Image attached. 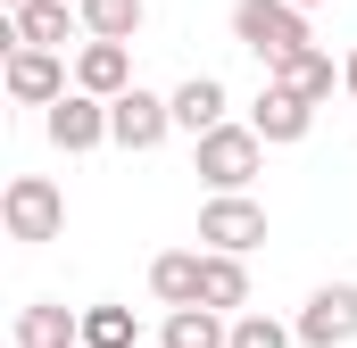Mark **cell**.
I'll return each mask as SVG.
<instances>
[{"mask_svg":"<svg viewBox=\"0 0 357 348\" xmlns=\"http://www.w3.org/2000/svg\"><path fill=\"white\" fill-rule=\"evenodd\" d=\"M233 42H241V50H258L266 67L299 58V50H316L307 8H291V0H233Z\"/></svg>","mask_w":357,"mask_h":348,"instance_id":"6da1fadb","label":"cell"},{"mask_svg":"<svg viewBox=\"0 0 357 348\" xmlns=\"http://www.w3.org/2000/svg\"><path fill=\"white\" fill-rule=\"evenodd\" d=\"M258 158H266V141H258L250 125H216V133L191 150V174H199L216 199H241V191H250V174H258Z\"/></svg>","mask_w":357,"mask_h":348,"instance_id":"7a4b0ae2","label":"cell"},{"mask_svg":"<svg viewBox=\"0 0 357 348\" xmlns=\"http://www.w3.org/2000/svg\"><path fill=\"white\" fill-rule=\"evenodd\" d=\"M0 224H8V241H25V249L59 241V232H67V199H59V182H50V174H17V182L0 191Z\"/></svg>","mask_w":357,"mask_h":348,"instance_id":"3957f363","label":"cell"},{"mask_svg":"<svg viewBox=\"0 0 357 348\" xmlns=\"http://www.w3.org/2000/svg\"><path fill=\"white\" fill-rule=\"evenodd\" d=\"M199 241L216 249V258H250L258 241H266V207L241 191V199H208L199 207Z\"/></svg>","mask_w":357,"mask_h":348,"instance_id":"277c9868","label":"cell"},{"mask_svg":"<svg viewBox=\"0 0 357 348\" xmlns=\"http://www.w3.org/2000/svg\"><path fill=\"white\" fill-rule=\"evenodd\" d=\"M175 133V100H158V91H125V100H108V141L116 150H158Z\"/></svg>","mask_w":357,"mask_h":348,"instance_id":"5b68a950","label":"cell"},{"mask_svg":"<svg viewBox=\"0 0 357 348\" xmlns=\"http://www.w3.org/2000/svg\"><path fill=\"white\" fill-rule=\"evenodd\" d=\"M307 348H341V340H357V282H324L307 307H299V324H291Z\"/></svg>","mask_w":357,"mask_h":348,"instance_id":"8992f818","label":"cell"},{"mask_svg":"<svg viewBox=\"0 0 357 348\" xmlns=\"http://www.w3.org/2000/svg\"><path fill=\"white\" fill-rule=\"evenodd\" d=\"M42 133H50L67 158H84V150H100V141H108V100H91V91H67V100L42 116Z\"/></svg>","mask_w":357,"mask_h":348,"instance_id":"52a82bcc","label":"cell"},{"mask_svg":"<svg viewBox=\"0 0 357 348\" xmlns=\"http://www.w3.org/2000/svg\"><path fill=\"white\" fill-rule=\"evenodd\" d=\"M8 100L59 108V100H67V58H59V50H8Z\"/></svg>","mask_w":357,"mask_h":348,"instance_id":"ba28073f","label":"cell"},{"mask_svg":"<svg viewBox=\"0 0 357 348\" xmlns=\"http://www.w3.org/2000/svg\"><path fill=\"white\" fill-rule=\"evenodd\" d=\"M307 125H316V108H307L299 91H282V84H266L258 108H250V133H258V141H307Z\"/></svg>","mask_w":357,"mask_h":348,"instance_id":"9c48e42d","label":"cell"},{"mask_svg":"<svg viewBox=\"0 0 357 348\" xmlns=\"http://www.w3.org/2000/svg\"><path fill=\"white\" fill-rule=\"evenodd\" d=\"M75 91H91V100H125V91H133V58H125V42H84V58H75Z\"/></svg>","mask_w":357,"mask_h":348,"instance_id":"30bf717a","label":"cell"},{"mask_svg":"<svg viewBox=\"0 0 357 348\" xmlns=\"http://www.w3.org/2000/svg\"><path fill=\"white\" fill-rule=\"evenodd\" d=\"M17 348H84V315H67V307L33 299V307L17 315Z\"/></svg>","mask_w":357,"mask_h":348,"instance_id":"8fae6325","label":"cell"},{"mask_svg":"<svg viewBox=\"0 0 357 348\" xmlns=\"http://www.w3.org/2000/svg\"><path fill=\"white\" fill-rule=\"evenodd\" d=\"M199 274H208V258H199V249H167V258L150 265V290L183 315V307H199Z\"/></svg>","mask_w":357,"mask_h":348,"instance_id":"7c38bea8","label":"cell"},{"mask_svg":"<svg viewBox=\"0 0 357 348\" xmlns=\"http://www.w3.org/2000/svg\"><path fill=\"white\" fill-rule=\"evenodd\" d=\"M175 125L191 141H208V133L225 125V84H216V75H191V84L175 91Z\"/></svg>","mask_w":357,"mask_h":348,"instance_id":"4fadbf2b","label":"cell"},{"mask_svg":"<svg viewBox=\"0 0 357 348\" xmlns=\"http://www.w3.org/2000/svg\"><path fill=\"white\" fill-rule=\"evenodd\" d=\"M199 307H208V315H241V307H250V274H241V258H216V249H208Z\"/></svg>","mask_w":357,"mask_h":348,"instance_id":"5bb4252c","label":"cell"},{"mask_svg":"<svg viewBox=\"0 0 357 348\" xmlns=\"http://www.w3.org/2000/svg\"><path fill=\"white\" fill-rule=\"evenodd\" d=\"M158 348H233V324H225V315H208V307H183V315H167Z\"/></svg>","mask_w":357,"mask_h":348,"instance_id":"9a60e30c","label":"cell"},{"mask_svg":"<svg viewBox=\"0 0 357 348\" xmlns=\"http://www.w3.org/2000/svg\"><path fill=\"white\" fill-rule=\"evenodd\" d=\"M75 17H84L91 42H133L142 33V0H84Z\"/></svg>","mask_w":357,"mask_h":348,"instance_id":"2e32d148","label":"cell"},{"mask_svg":"<svg viewBox=\"0 0 357 348\" xmlns=\"http://www.w3.org/2000/svg\"><path fill=\"white\" fill-rule=\"evenodd\" d=\"M274 84L299 91V100L316 108V100H333V58H324V50H299V58H282V67H274Z\"/></svg>","mask_w":357,"mask_h":348,"instance_id":"e0dca14e","label":"cell"},{"mask_svg":"<svg viewBox=\"0 0 357 348\" xmlns=\"http://www.w3.org/2000/svg\"><path fill=\"white\" fill-rule=\"evenodd\" d=\"M17 42L25 50H59L67 42V0H25L17 8Z\"/></svg>","mask_w":357,"mask_h":348,"instance_id":"ac0fdd59","label":"cell"},{"mask_svg":"<svg viewBox=\"0 0 357 348\" xmlns=\"http://www.w3.org/2000/svg\"><path fill=\"white\" fill-rule=\"evenodd\" d=\"M84 348H133V307H84Z\"/></svg>","mask_w":357,"mask_h":348,"instance_id":"d6986e66","label":"cell"},{"mask_svg":"<svg viewBox=\"0 0 357 348\" xmlns=\"http://www.w3.org/2000/svg\"><path fill=\"white\" fill-rule=\"evenodd\" d=\"M233 348H291V332L274 315H233Z\"/></svg>","mask_w":357,"mask_h":348,"instance_id":"ffe728a7","label":"cell"},{"mask_svg":"<svg viewBox=\"0 0 357 348\" xmlns=\"http://www.w3.org/2000/svg\"><path fill=\"white\" fill-rule=\"evenodd\" d=\"M341 84H349V91H357V50H349V67H341Z\"/></svg>","mask_w":357,"mask_h":348,"instance_id":"44dd1931","label":"cell"},{"mask_svg":"<svg viewBox=\"0 0 357 348\" xmlns=\"http://www.w3.org/2000/svg\"><path fill=\"white\" fill-rule=\"evenodd\" d=\"M291 8H316V0H291Z\"/></svg>","mask_w":357,"mask_h":348,"instance_id":"7402d4cb","label":"cell"},{"mask_svg":"<svg viewBox=\"0 0 357 348\" xmlns=\"http://www.w3.org/2000/svg\"><path fill=\"white\" fill-rule=\"evenodd\" d=\"M67 8H84V0H67Z\"/></svg>","mask_w":357,"mask_h":348,"instance_id":"603a6c76","label":"cell"}]
</instances>
